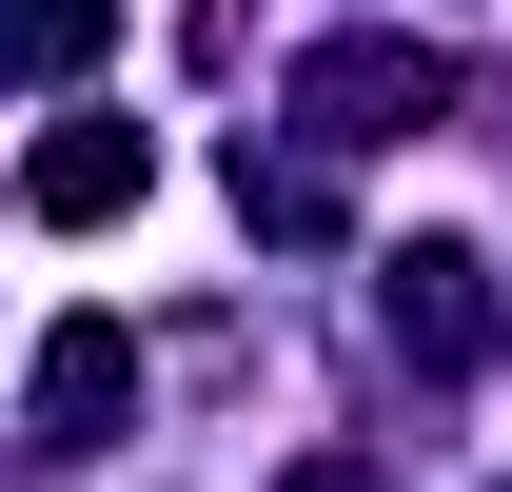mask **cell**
Masks as SVG:
<instances>
[{
    "instance_id": "7",
    "label": "cell",
    "mask_w": 512,
    "mask_h": 492,
    "mask_svg": "<svg viewBox=\"0 0 512 492\" xmlns=\"http://www.w3.org/2000/svg\"><path fill=\"white\" fill-rule=\"evenodd\" d=\"M276 492H375V453H296V473H276Z\"/></svg>"
},
{
    "instance_id": "4",
    "label": "cell",
    "mask_w": 512,
    "mask_h": 492,
    "mask_svg": "<svg viewBox=\"0 0 512 492\" xmlns=\"http://www.w3.org/2000/svg\"><path fill=\"white\" fill-rule=\"evenodd\" d=\"M394 335H414V355H473V335H493V296H473V256H453V237L394 256Z\"/></svg>"
},
{
    "instance_id": "1",
    "label": "cell",
    "mask_w": 512,
    "mask_h": 492,
    "mask_svg": "<svg viewBox=\"0 0 512 492\" xmlns=\"http://www.w3.org/2000/svg\"><path fill=\"white\" fill-rule=\"evenodd\" d=\"M414 119H453L434 40H316V60H296V138H316V158H375V138H414Z\"/></svg>"
},
{
    "instance_id": "2",
    "label": "cell",
    "mask_w": 512,
    "mask_h": 492,
    "mask_svg": "<svg viewBox=\"0 0 512 492\" xmlns=\"http://www.w3.org/2000/svg\"><path fill=\"white\" fill-rule=\"evenodd\" d=\"M138 197H158V138H138V119H40V158H20V217H60V237H119Z\"/></svg>"
},
{
    "instance_id": "5",
    "label": "cell",
    "mask_w": 512,
    "mask_h": 492,
    "mask_svg": "<svg viewBox=\"0 0 512 492\" xmlns=\"http://www.w3.org/2000/svg\"><path fill=\"white\" fill-rule=\"evenodd\" d=\"M237 217H256V237H335V178H316V158H256V138H237Z\"/></svg>"
},
{
    "instance_id": "3",
    "label": "cell",
    "mask_w": 512,
    "mask_h": 492,
    "mask_svg": "<svg viewBox=\"0 0 512 492\" xmlns=\"http://www.w3.org/2000/svg\"><path fill=\"white\" fill-rule=\"evenodd\" d=\"M20 394H40V433H60V453H99V433L138 414V355H119V335H99V315H60V335H40V374H20Z\"/></svg>"
},
{
    "instance_id": "6",
    "label": "cell",
    "mask_w": 512,
    "mask_h": 492,
    "mask_svg": "<svg viewBox=\"0 0 512 492\" xmlns=\"http://www.w3.org/2000/svg\"><path fill=\"white\" fill-rule=\"evenodd\" d=\"M99 60V0H0V79H60Z\"/></svg>"
}]
</instances>
